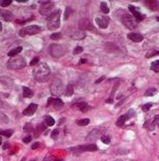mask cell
<instances>
[{"label": "cell", "instance_id": "obj_13", "mask_svg": "<svg viewBox=\"0 0 159 161\" xmlns=\"http://www.w3.org/2000/svg\"><path fill=\"white\" fill-rule=\"evenodd\" d=\"M129 10H130L131 12H132L133 16H134V19L137 21V22H139V21H142V20H143L144 16H143V15H141V14H140L139 12H137V10H136L135 8H133L132 5H130V6H129Z\"/></svg>", "mask_w": 159, "mask_h": 161}, {"label": "cell", "instance_id": "obj_35", "mask_svg": "<svg viewBox=\"0 0 159 161\" xmlns=\"http://www.w3.org/2000/svg\"><path fill=\"white\" fill-rule=\"evenodd\" d=\"M82 51H83V48L80 47V46H78V47H76V48L74 49V54H75V55H76V54H80V53H82Z\"/></svg>", "mask_w": 159, "mask_h": 161}, {"label": "cell", "instance_id": "obj_55", "mask_svg": "<svg viewBox=\"0 0 159 161\" xmlns=\"http://www.w3.org/2000/svg\"><path fill=\"white\" fill-rule=\"evenodd\" d=\"M32 161H36V160H32Z\"/></svg>", "mask_w": 159, "mask_h": 161}, {"label": "cell", "instance_id": "obj_22", "mask_svg": "<svg viewBox=\"0 0 159 161\" xmlns=\"http://www.w3.org/2000/svg\"><path fill=\"white\" fill-rule=\"evenodd\" d=\"M45 122H46V125L47 126H49V127H51V126H53L55 124V121H54V118L50 115H47L45 117Z\"/></svg>", "mask_w": 159, "mask_h": 161}, {"label": "cell", "instance_id": "obj_26", "mask_svg": "<svg viewBox=\"0 0 159 161\" xmlns=\"http://www.w3.org/2000/svg\"><path fill=\"white\" fill-rule=\"evenodd\" d=\"M151 69L153 70L154 72L159 73V60H155L154 62H152V65H151Z\"/></svg>", "mask_w": 159, "mask_h": 161}, {"label": "cell", "instance_id": "obj_11", "mask_svg": "<svg viewBox=\"0 0 159 161\" xmlns=\"http://www.w3.org/2000/svg\"><path fill=\"white\" fill-rule=\"evenodd\" d=\"M96 22L97 24H98V26L100 27V28H107V26L109 24V18L108 17H99L96 19Z\"/></svg>", "mask_w": 159, "mask_h": 161}, {"label": "cell", "instance_id": "obj_42", "mask_svg": "<svg viewBox=\"0 0 159 161\" xmlns=\"http://www.w3.org/2000/svg\"><path fill=\"white\" fill-rule=\"evenodd\" d=\"M40 145H41L40 142H36V143H33V144L31 145V149H32V150H36V149L40 148Z\"/></svg>", "mask_w": 159, "mask_h": 161}, {"label": "cell", "instance_id": "obj_10", "mask_svg": "<svg viewBox=\"0 0 159 161\" xmlns=\"http://www.w3.org/2000/svg\"><path fill=\"white\" fill-rule=\"evenodd\" d=\"M79 28L81 30H93L94 26L92 24V22L88 19H81L79 21Z\"/></svg>", "mask_w": 159, "mask_h": 161}, {"label": "cell", "instance_id": "obj_33", "mask_svg": "<svg viewBox=\"0 0 159 161\" xmlns=\"http://www.w3.org/2000/svg\"><path fill=\"white\" fill-rule=\"evenodd\" d=\"M60 38H61V33H59V32L53 33V34H51V36H50V39H51V40H54V41L59 40Z\"/></svg>", "mask_w": 159, "mask_h": 161}, {"label": "cell", "instance_id": "obj_32", "mask_svg": "<svg viewBox=\"0 0 159 161\" xmlns=\"http://www.w3.org/2000/svg\"><path fill=\"white\" fill-rule=\"evenodd\" d=\"M11 3H12V0H1V1H0V5H1L2 8H6V6L11 5Z\"/></svg>", "mask_w": 159, "mask_h": 161}, {"label": "cell", "instance_id": "obj_4", "mask_svg": "<svg viewBox=\"0 0 159 161\" xmlns=\"http://www.w3.org/2000/svg\"><path fill=\"white\" fill-rule=\"evenodd\" d=\"M66 53V47L63 45H58V44H52L50 47V54L53 57L58 58L61 57L63 55Z\"/></svg>", "mask_w": 159, "mask_h": 161}, {"label": "cell", "instance_id": "obj_20", "mask_svg": "<svg viewBox=\"0 0 159 161\" xmlns=\"http://www.w3.org/2000/svg\"><path fill=\"white\" fill-rule=\"evenodd\" d=\"M45 129V126L43 124H40L38 127L34 129V137H39V135L41 134V132Z\"/></svg>", "mask_w": 159, "mask_h": 161}, {"label": "cell", "instance_id": "obj_7", "mask_svg": "<svg viewBox=\"0 0 159 161\" xmlns=\"http://www.w3.org/2000/svg\"><path fill=\"white\" fill-rule=\"evenodd\" d=\"M65 92V86L63 82L59 80H55L51 85V93L55 96H61Z\"/></svg>", "mask_w": 159, "mask_h": 161}, {"label": "cell", "instance_id": "obj_48", "mask_svg": "<svg viewBox=\"0 0 159 161\" xmlns=\"http://www.w3.org/2000/svg\"><path fill=\"white\" fill-rule=\"evenodd\" d=\"M44 161H53V160H52L51 158H49V157H47V158H46V159H45Z\"/></svg>", "mask_w": 159, "mask_h": 161}, {"label": "cell", "instance_id": "obj_53", "mask_svg": "<svg viewBox=\"0 0 159 161\" xmlns=\"http://www.w3.org/2000/svg\"><path fill=\"white\" fill-rule=\"evenodd\" d=\"M157 21H159V17H158V18H157Z\"/></svg>", "mask_w": 159, "mask_h": 161}, {"label": "cell", "instance_id": "obj_3", "mask_svg": "<svg viewBox=\"0 0 159 161\" xmlns=\"http://www.w3.org/2000/svg\"><path fill=\"white\" fill-rule=\"evenodd\" d=\"M26 67V60L24 59V57L22 56H15L9 60L8 62V68L10 70H20V69H23Z\"/></svg>", "mask_w": 159, "mask_h": 161}, {"label": "cell", "instance_id": "obj_12", "mask_svg": "<svg viewBox=\"0 0 159 161\" xmlns=\"http://www.w3.org/2000/svg\"><path fill=\"white\" fill-rule=\"evenodd\" d=\"M37 109H38V105L32 103V104H30L29 106L23 111V114L26 115V116H30V115H32L34 112H36Z\"/></svg>", "mask_w": 159, "mask_h": 161}, {"label": "cell", "instance_id": "obj_54", "mask_svg": "<svg viewBox=\"0 0 159 161\" xmlns=\"http://www.w3.org/2000/svg\"><path fill=\"white\" fill-rule=\"evenodd\" d=\"M56 161H63V160H56Z\"/></svg>", "mask_w": 159, "mask_h": 161}, {"label": "cell", "instance_id": "obj_6", "mask_svg": "<svg viewBox=\"0 0 159 161\" xmlns=\"http://www.w3.org/2000/svg\"><path fill=\"white\" fill-rule=\"evenodd\" d=\"M41 32V27L38 25H31V26H27L25 28H22L20 30L19 34L21 37H26L27 34L29 36H34V34H38Z\"/></svg>", "mask_w": 159, "mask_h": 161}, {"label": "cell", "instance_id": "obj_9", "mask_svg": "<svg viewBox=\"0 0 159 161\" xmlns=\"http://www.w3.org/2000/svg\"><path fill=\"white\" fill-rule=\"evenodd\" d=\"M54 8V3L51 1H46L42 3V6L40 8V14L43 16H47L51 13V11Z\"/></svg>", "mask_w": 159, "mask_h": 161}, {"label": "cell", "instance_id": "obj_36", "mask_svg": "<svg viewBox=\"0 0 159 161\" xmlns=\"http://www.w3.org/2000/svg\"><path fill=\"white\" fill-rule=\"evenodd\" d=\"M58 134H59V130H58V129H55V130L51 133V137H52L53 139H56V137L58 136Z\"/></svg>", "mask_w": 159, "mask_h": 161}, {"label": "cell", "instance_id": "obj_31", "mask_svg": "<svg viewBox=\"0 0 159 161\" xmlns=\"http://www.w3.org/2000/svg\"><path fill=\"white\" fill-rule=\"evenodd\" d=\"M155 93H156V88H154V87H152V88H149L147 92H146V95L147 97H150V96H154L155 95Z\"/></svg>", "mask_w": 159, "mask_h": 161}, {"label": "cell", "instance_id": "obj_19", "mask_svg": "<svg viewBox=\"0 0 159 161\" xmlns=\"http://www.w3.org/2000/svg\"><path fill=\"white\" fill-rule=\"evenodd\" d=\"M128 116H129V115H122V116H120L119 118H117L115 125L117 126V127H122V126H124V124H125V122H126V120L128 118Z\"/></svg>", "mask_w": 159, "mask_h": 161}, {"label": "cell", "instance_id": "obj_14", "mask_svg": "<svg viewBox=\"0 0 159 161\" xmlns=\"http://www.w3.org/2000/svg\"><path fill=\"white\" fill-rule=\"evenodd\" d=\"M0 17H1L3 20H5L6 22H9V21L13 20L14 15L9 11H0Z\"/></svg>", "mask_w": 159, "mask_h": 161}, {"label": "cell", "instance_id": "obj_52", "mask_svg": "<svg viewBox=\"0 0 159 161\" xmlns=\"http://www.w3.org/2000/svg\"><path fill=\"white\" fill-rule=\"evenodd\" d=\"M1 143H2V139H1V137H0V145H1Z\"/></svg>", "mask_w": 159, "mask_h": 161}, {"label": "cell", "instance_id": "obj_24", "mask_svg": "<svg viewBox=\"0 0 159 161\" xmlns=\"http://www.w3.org/2000/svg\"><path fill=\"white\" fill-rule=\"evenodd\" d=\"M100 10L102 13H104V14H108L109 13V8L107 6V3L106 2H101L100 4Z\"/></svg>", "mask_w": 159, "mask_h": 161}, {"label": "cell", "instance_id": "obj_17", "mask_svg": "<svg viewBox=\"0 0 159 161\" xmlns=\"http://www.w3.org/2000/svg\"><path fill=\"white\" fill-rule=\"evenodd\" d=\"M74 107H78L80 109V111H82V112H86V110L91 109V107L87 105V103L85 102H81V103H78V104H75Z\"/></svg>", "mask_w": 159, "mask_h": 161}, {"label": "cell", "instance_id": "obj_38", "mask_svg": "<svg viewBox=\"0 0 159 161\" xmlns=\"http://www.w3.org/2000/svg\"><path fill=\"white\" fill-rule=\"evenodd\" d=\"M101 140L104 142V143H109V142H110V136H108V135L103 136V137L101 138Z\"/></svg>", "mask_w": 159, "mask_h": 161}, {"label": "cell", "instance_id": "obj_44", "mask_svg": "<svg viewBox=\"0 0 159 161\" xmlns=\"http://www.w3.org/2000/svg\"><path fill=\"white\" fill-rule=\"evenodd\" d=\"M104 78H105V77H104V76H103V77H101V78H100V79H98V80H97V81H96V83H100L101 81H103V80H104Z\"/></svg>", "mask_w": 159, "mask_h": 161}, {"label": "cell", "instance_id": "obj_56", "mask_svg": "<svg viewBox=\"0 0 159 161\" xmlns=\"http://www.w3.org/2000/svg\"><path fill=\"white\" fill-rule=\"evenodd\" d=\"M117 161H121V160H117Z\"/></svg>", "mask_w": 159, "mask_h": 161}, {"label": "cell", "instance_id": "obj_28", "mask_svg": "<svg viewBox=\"0 0 159 161\" xmlns=\"http://www.w3.org/2000/svg\"><path fill=\"white\" fill-rule=\"evenodd\" d=\"M78 126H86L89 124V118H81V120H78L76 122Z\"/></svg>", "mask_w": 159, "mask_h": 161}, {"label": "cell", "instance_id": "obj_37", "mask_svg": "<svg viewBox=\"0 0 159 161\" xmlns=\"http://www.w3.org/2000/svg\"><path fill=\"white\" fill-rule=\"evenodd\" d=\"M151 107H152V103H147V104H144V105H142V111H148Z\"/></svg>", "mask_w": 159, "mask_h": 161}, {"label": "cell", "instance_id": "obj_8", "mask_svg": "<svg viewBox=\"0 0 159 161\" xmlns=\"http://www.w3.org/2000/svg\"><path fill=\"white\" fill-rule=\"evenodd\" d=\"M122 22H123V24L125 25L128 29H134L135 27H136V21H135V19L132 16L128 15V14H126V15H124L122 17Z\"/></svg>", "mask_w": 159, "mask_h": 161}, {"label": "cell", "instance_id": "obj_30", "mask_svg": "<svg viewBox=\"0 0 159 161\" xmlns=\"http://www.w3.org/2000/svg\"><path fill=\"white\" fill-rule=\"evenodd\" d=\"M0 123H2V124H9L10 123L9 117L4 113H0Z\"/></svg>", "mask_w": 159, "mask_h": 161}, {"label": "cell", "instance_id": "obj_43", "mask_svg": "<svg viewBox=\"0 0 159 161\" xmlns=\"http://www.w3.org/2000/svg\"><path fill=\"white\" fill-rule=\"evenodd\" d=\"M53 101H54L53 98H49V99H48V104H47V106H50V105H52V104H53Z\"/></svg>", "mask_w": 159, "mask_h": 161}, {"label": "cell", "instance_id": "obj_27", "mask_svg": "<svg viewBox=\"0 0 159 161\" xmlns=\"http://www.w3.org/2000/svg\"><path fill=\"white\" fill-rule=\"evenodd\" d=\"M105 48H106V50L109 51V52H112L113 50H116V49H117V47L114 44H112V43H106Z\"/></svg>", "mask_w": 159, "mask_h": 161}, {"label": "cell", "instance_id": "obj_50", "mask_svg": "<svg viewBox=\"0 0 159 161\" xmlns=\"http://www.w3.org/2000/svg\"><path fill=\"white\" fill-rule=\"evenodd\" d=\"M2 30V25H1V22H0V31Z\"/></svg>", "mask_w": 159, "mask_h": 161}, {"label": "cell", "instance_id": "obj_34", "mask_svg": "<svg viewBox=\"0 0 159 161\" xmlns=\"http://www.w3.org/2000/svg\"><path fill=\"white\" fill-rule=\"evenodd\" d=\"M24 130L27 131V132H31V131H33L32 125H31V124H26V125L24 126Z\"/></svg>", "mask_w": 159, "mask_h": 161}, {"label": "cell", "instance_id": "obj_18", "mask_svg": "<svg viewBox=\"0 0 159 161\" xmlns=\"http://www.w3.org/2000/svg\"><path fill=\"white\" fill-rule=\"evenodd\" d=\"M21 51H22V47L19 46V47L15 48V49H13V50H11V51L8 53V55H9V56H11V57H15L16 55H18V53H20Z\"/></svg>", "mask_w": 159, "mask_h": 161}, {"label": "cell", "instance_id": "obj_40", "mask_svg": "<svg viewBox=\"0 0 159 161\" xmlns=\"http://www.w3.org/2000/svg\"><path fill=\"white\" fill-rule=\"evenodd\" d=\"M31 138H32V137H31L30 135L24 137V138H23V142H24V143H28V142H30V141H31Z\"/></svg>", "mask_w": 159, "mask_h": 161}, {"label": "cell", "instance_id": "obj_15", "mask_svg": "<svg viewBox=\"0 0 159 161\" xmlns=\"http://www.w3.org/2000/svg\"><path fill=\"white\" fill-rule=\"evenodd\" d=\"M85 31L83 30H75L73 33H72V38L74 40H83L85 38Z\"/></svg>", "mask_w": 159, "mask_h": 161}, {"label": "cell", "instance_id": "obj_21", "mask_svg": "<svg viewBox=\"0 0 159 161\" xmlns=\"http://www.w3.org/2000/svg\"><path fill=\"white\" fill-rule=\"evenodd\" d=\"M23 95H24L25 98H31L32 95H33V93H32V90H31L30 88L24 86V87H23Z\"/></svg>", "mask_w": 159, "mask_h": 161}, {"label": "cell", "instance_id": "obj_16", "mask_svg": "<svg viewBox=\"0 0 159 161\" xmlns=\"http://www.w3.org/2000/svg\"><path fill=\"white\" fill-rule=\"evenodd\" d=\"M128 38L132 42H135V43H139V42H141L143 40V37L139 33H129Z\"/></svg>", "mask_w": 159, "mask_h": 161}, {"label": "cell", "instance_id": "obj_49", "mask_svg": "<svg viewBox=\"0 0 159 161\" xmlns=\"http://www.w3.org/2000/svg\"><path fill=\"white\" fill-rule=\"evenodd\" d=\"M85 61H86L85 59H80V64H84Z\"/></svg>", "mask_w": 159, "mask_h": 161}, {"label": "cell", "instance_id": "obj_5", "mask_svg": "<svg viewBox=\"0 0 159 161\" xmlns=\"http://www.w3.org/2000/svg\"><path fill=\"white\" fill-rule=\"evenodd\" d=\"M98 148L95 143H91V144H85V145H79L76 146V148H71L70 151H72L74 154H81L83 152H93V151H97Z\"/></svg>", "mask_w": 159, "mask_h": 161}, {"label": "cell", "instance_id": "obj_39", "mask_svg": "<svg viewBox=\"0 0 159 161\" xmlns=\"http://www.w3.org/2000/svg\"><path fill=\"white\" fill-rule=\"evenodd\" d=\"M159 54V52L158 51H153V52H149L146 56L148 57V58H150V57H152V56H154V55H158Z\"/></svg>", "mask_w": 159, "mask_h": 161}, {"label": "cell", "instance_id": "obj_41", "mask_svg": "<svg viewBox=\"0 0 159 161\" xmlns=\"http://www.w3.org/2000/svg\"><path fill=\"white\" fill-rule=\"evenodd\" d=\"M39 62V57H34L31 61H30V66H34V65H38Z\"/></svg>", "mask_w": 159, "mask_h": 161}, {"label": "cell", "instance_id": "obj_51", "mask_svg": "<svg viewBox=\"0 0 159 161\" xmlns=\"http://www.w3.org/2000/svg\"><path fill=\"white\" fill-rule=\"evenodd\" d=\"M3 105H2V101H0V107H2Z\"/></svg>", "mask_w": 159, "mask_h": 161}, {"label": "cell", "instance_id": "obj_2", "mask_svg": "<svg viewBox=\"0 0 159 161\" xmlns=\"http://www.w3.org/2000/svg\"><path fill=\"white\" fill-rule=\"evenodd\" d=\"M60 15H61V12L59 10L51 13L49 15V17H48V19H47V26L50 30H54V29H56L59 27V25H60Z\"/></svg>", "mask_w": 159, "mask_h": 161}, {"label": "cell", "instance_id": "obj_1", "mask_svg": "<svg viewBox=\"0 0 159 161\" xmlns=\"http://www.w3.org/2000/svg\"><path fill=\"white\" fill-rule=\"evenodd\" d=\"M50 75V68L48 67L46 62H39L37 67L33 70V76L36 80L43 82L48 79V77Z\"/></svg>", "mask_w": 159, "mask_h": 161}, {"label": "cell", "instance_id": "obj_46", "mask_svg": "<svg viewBox=\"0 0 159 161\" xmlns=\"http://www.w3.org/2000/svg\"><path fill=\"white\" fill-rule=\"evenodd\" d=\"M9 146H10V144H9V143H5V144L3 145V149H4V150H6V149L9 148Z\"/></svg>", "mask_w": 159, "mask_h": 161}, {"label": "cell", "instance_id": "obj_47", "mask_svg": "<svg viewBox=\"0 0 159 161\" xmlns=\"http://www.w3.org/2000/svg\"><path fill=\"white\" fill-rule=\"evenodd\" d=\"M17 1L20 3H25V2H27V0H17Z\"/></svg>", "mask_w": 159, "mask_h": 161}, {"label": "cell", "instance_id": "obj_23", "mask_svg": "<svg viewBox=\"0 0 159 161\" xmlns=\"http://www.w3.org/2000/svg\"><path fill=\"white\" fill-rule=\"evenodd\" d=\"M73 94H74V86H73V84H69L66 88V96L71 97Z\"/></svg>", "mask_w": 159, "mask_h": 161}, {"label": "cell", "instance_id": "obj_25", "mask_svg": "<svg viewBox=\"0 0 159 161\" xmlns=\"http://www.w3.org/2000/svg\"><path fill=\"white\" fill-rule=\"evenodd\" d=\"M53 106L56 108V109H58V108H60V107H63V105H64V103H63V101H61L60 99H54V101H53Z\"/></svg>", "mask_w": 159, "mask_h": 161}, {"label": "cell", "instance_id": "obj_45", "mask_svg": "<svg viewBox=\"0 0 159 161\" xmlns=\"http://www.w3.org/2000/svg\"><path fill=\"white\" fill-rule=\"evenodd\" d=\"M68 17H69V10L67 9V11H66V15H65V19H68Z\"/></svg>", "mask_w": 159, "mask_h": 161}, {"label": "cell", "instance_id": "obj_29", "mask_svg": "<svg viewBox=\"0 0 159 161\" xmlns=\"http://www.w3.org/2000/svg\"><path fill=\"white\" fill-rule=\"evenodd\" d=\"M14 131L13 130H2L0 131V135H3V136H6V137H11L13 135Z\"/></svg>", "mask_w": 159, "mask_h": 161}]
</instances>
